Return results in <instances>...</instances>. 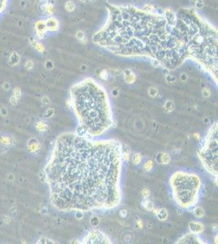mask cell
<instances>
[{"label": "cell", "instance_id": "1", "mask_svg": "<svg viewBox=\"0 0 218 244\" xmlns=\"http://www.w3.org/2000/svg\"><path fill=\"white\" fill-rule=\"evenodd\" d=\"M120 150L116 139L93 141L76 132L59 135L45 167L54 207L61 212L118 207L122 199Z\"/></svg>", "mask_w": 218, "mask_h": 244}, {"label": "cell", "instance_id": "2", "mask_svg": "<svg viewBox=\"0 0 218 244\" xmlns=\"http://www.w3.org/2000/svg\"><path fill=\"white\" fill-rule=\"evenodd\" d=\"M107 11L106 23L92 36L96 45L121 57L156 59L168 70L189 59L178 26L163 12L114 4H107Z\"/></svg>", "mask_w": 218, "mask_h": 244}, {"label": "cell", "instance_id": "3", "mask_svg": "<svg viewBox=\"0 0 218 244\" xmlns=\"http://www.w3.org/2000/svg\"><path fill=\"white\" fill-rule=\"evenodd\" d=\"M70 103L80 127L91 138L101 136L113 124V115L107 90L91 77L73 85Z\"/></svg>", "mask_w": 218, "mask_h": 244}, {"label": "cell", "instance_id": "4", "mask_svg": "<svg viewBox=\"0 0 218 244\" xmlns=\"http://www.w3.org/2000/svg\"><path fill=\"white\" fill-rule=\"evenodd\" d=\"M177 17L189 59L210 73L217 85V29L194 8L181 9Z\"/></svg>", "mask_w": 218, "mask_h": 244}, {"label": "cell", "instance_id": "5", "mask_svg": "<svg viewBox=\"0 0 218 244\" xmlns=\"http://www.w3.org/2000/svg\"><path fill=\"white\" fill-rule=\"evenodd\" d=\"M173 197L177 204L183 209L194 207L199 200L202 182L197 174L177 171L169 179Z\"/></svg>", "mask_w": 218, "mask_h": 244}, {"label": "cell", "instance_id": "6", "mask_svg": "<svg viewBox=\"0 0 218 244\" xmlns=\"http://www.w3.org/2000/svg\"><path fill=\"white\" fill-rule=\"evenodd\" d=\"M203 166L214 177L218 175V124L214 123L206 134L203 144L198 151Z\"/></svg>", "mask_w": 218, "mask_h": 244}, {"label": "cell", "instance_id": "7", "mask_svg": "<svg viewBox=\"0 0 218 244\" xmlns=\"http://www.w3.org/2000/svg\"><path fill=\"white\" fill-rule=\"evenodd\" d=\"M82 243H111V242L106 234L94 229L85 237Z\"/></svg>", "mask_w": 218, "mask_h": 244}, {"label": "cell", "instance_id": "8", "mask_svg": "<svg viewBox=\"0 0 218 244\" xmlns=\"http://www.w3.org/2000/svg\"><path fill=\"white\" fill-rule=\"evenodd\" d=\"M34 30H35V37L37 40L43 39L46 33L48 32L47 27L46 25L45 20H37L34 23Z\"/></svg>", "mask_w": 218, "mask_h": 244}, {"label": "cell", "instance_id": "9", "mask_svg": "<svg viewBox=\"0 0 218 244\" xmlns=\"http://www.w3.org/2000/svg\"><path fill=\"white\" fill-rule=\"evenodd\" d=\"M176 243H203L202 239L198 236V234L190 233L181 237Z\"/></svg>", "mask_w": 218, "mask_h": 244}, {"label": "cell", "instance_id": "10", "mask_svg": "<svg viewBox=\"0 0 218 244\" xmlns=\"http://www.w3.org/2000/svg\"><path fill=\"white\" fill-rule=\"evenodd\" d=\"M46 25L47 27V30L48 32H51V33H56L59 31L60 29V21L58 20L56 17H48L45 20Z\"/></svg>", "mask_w": 218, "mask_h": 244}, {"label": "cell", "instance_id": "11", "mask_svg": "<svg viewBox=\"0 0 218 244\" xmlns=\"http://www.w3.org/2000/svg\"><path fill=\"white\" fill-rule=\"evenodd\" d=\"M163 15L165 16L166 20L168 21V22L170 25H176L177 21V13L175 12L173 9L170 8H166L163 11Z\"/></svg>", "mask_w": 218, "mask_h": 244}, {"label": "cell", "instance_id": "12", "mask_svg": "<svg viewBox=\"0 0 218 244\" xmlns=\"http://www.w3.org/2000/svg\"><path fill=\"white\" fill-rule=\"evenodd\" d=\"M190 233H193L195 234H200L205 229V226L203 224L199 221H190L188 225Z\"/></svg>", "mask_w": 218, "mask_h": 244}, {"label": "cell", "instance_id": "13", "mask_svg": "<svg viewBox=\"0 0 218 244\" xmlns=\"http://www.w3.org/2000/svg\"><path fill=\"white\" fill-rule=\"evenodd\" d=\"M124 77H125V83H127L129 85H131L135 82L137 80V77L134 74V73L129 69V68H125L124 70Z\"/></svg>", "mask_w": 218, "mask_h": 244}, {"label": "cell", "instance_id": "14", "mask_svg": "<svg viewBox=\"0 0 218 244\" xmlns=\"http://www.w3.org/2000/svg\"><path fill=\"white\" fill-rule=\"evenodd\" d=\"M120 153H121V158L124 161L129 162L131 159V151L129 147L125 143H121V150H120Z\"/></svg>", "mask_w": 218, "mask_h": 244}, {"label": "cell", "instance_id": "15", "mask_svg": "<svg viewBox=\"0 0 218 244\" xmlns=\"http://www.w3.org/2000/svg\"><path fill=\"white\" fill-rule=\"evenodd\" d=\"M42 9L46 15H47L48 17H51L53 16L54 12H55V6H54L51 3H50L49 1L46 0L44 1V3L42 4Z\"/></svg>", "mask_w": 218, "mask_h": 244}, {"label": "cell", "instance_id": "16", "mask_svg": "<svg viewBox=\"0 0 218 244\" xmlns=\"http://www.w3.org/2000/svg\"><path fill=\"white\" fill-rule=\"evenodd\" d=\"M31 43H32V45L33 46V47L35 48V50H37V51H38V52L43 53L46 50L45 46L43 45L39 40L36 39V38L32 39V40H31Z\"/></svg>", "mask_w": 218, "mask_h": 244}, {"label": "cell", "instance_id": "17", "mask_svg": "<svg viewBox=\"0 0 218 244\" xmlns=\"http://www.w3.org/2000/svg\"><path fill=\"white\" fill-rule=\"evenodd\" d=\"M75 37H76V38H77L82 44H83V45H86L87 42H88L87 37H86V34H85L84 31H82V30H78V31L76 33Z\"/></svg>", "mask_w": 218, "mask_h": 244}, {"label": "cell", "instance_id": "18", "mask_svg": "<svg viewBox=\"0 0 218 244\" xmlns=\"http://www.w3.org/2000/svg\"><path fill=\"white\" fill-rule=\"evenodd\" d=\"M156 216L157 218L160 220L164 221V220H167V218H168V216H169V212H168V211H167L165 208H161V209H159Z\"/></svg>", "mask_w": 218, "mask_h": 244}, {"label": "cell", "instance_id": "19", "mask_svg": "<svg viewBox=\"0 0 218 244\" xmlns=\"http://www.w3.org/2000/svg\"><path fill=\"white\" fill-rule=\"evenodd\" d=\"M164 108H165V111L166 112H173L175 108V104L173 102V100H167L165 102V105H164Z\"/></svg>", "mask_w": 218, "mask_h": 244}, {"label": "cell", "instance_id": "20", "mask_svg": "<svg viewBox=\"0 0 218 244\" xmlns=\"http://www.w3.org/2000/svg\"><path fill=\"white\" fill-rule=\"evenodd\" d=\"M9 61L10 63L12 64V65H16L18 63L20 62V55L19 54L16 52V51H13L12 55H10V59H9Z\"/></svg>", "mask_w": 218, "mask_h": 244}, {"label": "cell", "instance_id": "21", "mask_svg": "<svg viewBox=\"0 0 218 244\" xmlns=\"http://www.w3.org/2000/svg\"><path fill=\"white\" fill-rule=\"evenodd\" d=\"M142 205H143V207L146 210H147V211L152 212L153 208H154V204H153L151 200H149L148 199H144L143 201L142 202Z\"/></svg>", "mask_w": 218, "mask_h": 244}, {"label": "cell", "instance_id": "22", "mask_svg": "<svg viewBox=\"0 0 218 244\" xmlns=\"http://www.w3.org/2000/svg\"><path fill=\"white\" fill-rule=\"evenodd\" d=\"M64 8H65V10L67 12H73L75 9H76V4H75V3L73 1L69 0V1L66 2L65 4H64Z\"/></svg>", "mask_w": 218, "mask_h": 244}, {"label": "cell", "instance_id": "23", "mask_svg": "<svg viewBox=\"0 0 218 244\" xmlns=\"http://www.w3.org/2000/svg\"><path fill=\"white\" fill-rule=\"evenodd\" d=\"M143 160V156L138 152H136L134 154V156H132V163L134 165H138L141 164V162Z\"/></svg>", "mask_w": 218, "mask_h": 244}, {"label": "cell", "instance_id": "24", "mask_svg": "<svg viewBox=\"0 0 218 244\" xmlns=\"http://www.w3.org/2000/svg\"><path fill=\"white\" fill-rule=\"evenodd\" d=\"M170 156L168 153H161L160 156V163L162 165H168L170 162Z\"/></svg>", "mask_w": 218, "mask_h": 244}, {"label": "cell", "instance_id": "25", "mask_svg": "<svg viewBox=\"0 0 218 244\" xmlns=\"http://www.w3.org/2000/svg\"><path fill=\"white\" fill-rule=\"evenodd\" d=\"M194 214L197 218H202L205 215V212L201 207H196L194 210Z\"/></svg>", "mask_w": 218, "mask_h": 244}, {"label": "cell", "instance_id": "26", "mask_svg": "<svg viewBox=\"0 0 218 244\" xmlns=\"http://www.w3.org/2000/svg\"><path fill=\"white\" fill-rule=\"evenodd\" d=\"M143 9L145 12H156V7L153 4H152V3H146V4H144Z\"/></svg>", "mask_w": 218, "mask_h": 244}, {"label": "cell", "instance_id": "27", "mask_svg": "<svg viewBox=\"0 0 218 244\" xmlns=\"http://www.w3.org/2000/svg\"><path fill=\"white\" fill-rule=\"evenodd\" d=\"M158 94H159V91H158V89H157L156 87L152 86L148 89V95L150 97H152V98H156L157 95H158Z\"/></svg>", "mask_w": 218, "mask_h": 244}, {"label": "cell", "instance_id": "28", "mask_svg": "<svg viewBox=\"0 0 218 244\" xmlns=\"http://www.w3.org/2000/svg\"><path fill=\"white\" fill-rule=\"evenodd\" d=\"M153 167H154V161H153L152 160H147V161L145 163V165H144L143 166L144 170L147 171V172L152 171Z\"/></svg>", "mask_w": 218, "mask_h": 244}, {"label": "cell", "instance_id": "29", "mask_svg": "<svg viewBox=\"0 0 218 244\" xmlns=\"http://www.w3.org/2000/svg\"><path fill=\"white\" fill-rule=\"evenodd\" d=\"M8 4V0H0V16L3 13Z\"/></svg>", "mask_w": 218, "mask_h": 244}, {"label": "cell", "instance_id": "30", "mask_svg": "<svg viewBox=\"0 0 218 244\" xmlns=\"http://www.w3.org/2000/svg\"><path fill=\"white\" fill-rule=\"evenodd\" d=\"M165 80H166V82L169 83V84H170V85H173V84H175V83L177 82V78H176L174 76H173V75L171 74L166 75Z\"/></svg>", "mask_w": 218, "mask_h": 244}, {"label": "cell", "instance_id": "31", "mask_svg": "<svg viewBox=\"0 0 218 244\" xmlns=\"http://www.w3.org/2000/svg\"><path fill=\"white\" fill-rule=\"evenodd\" d=\"M99 77L103 80H107L109 77V72L106 69H103L101 70V72H99Z\"/></svg>", "mask_w": 218, "mask_h": 244}, {"label": "cell", "instance_id": "32", "mask_svg": "<svg viewBox=\"0 0 218 244\" xmlns=\"http://www.w3.org/2000/svg\"><path fill=\"white\" fill-rule=\"evenodd\" d=\"M91 225L93 226V227H96V226H98L99 224V218L98 217V216H92L91 218Z\"/></svg>", "mask_w": 218, "mask_h": 244}, {"label": "cell", "instance_id": "33", "mask_svg": "<svg viewBox=\"0 0 218 244\" xmlns=\"http://www.w3.org/2000/svg\"><path fill=\"white\" fill-rule=\"evenodd\" d=\"M141 194L143 195V199H148L150 197V190H149L147 187H145L143 188L142 191H141Z\"/></svg>", "mask_w": 218, "mask_h": 244}, {"label": "cell", "instance_id": "34", "mask_svg": "<svg viewBox=\"0 0 218 244\" xmlns=\"http://www.w3.org/2000/svg\"><path fill=\"white\" fill-rule=\"evenodd\" d=\"M202 95H203L204 98H209L210 95H211V91H210V90L208 87H204V88L202 90Z\"/></svg>", "mask_w": 218, "mask_h": 244}, {"label": "cell", "instance_id": "35", "mask_svg": "<svg viewBox=\"0 0 218 244\" xmlns=\"http://www.w3.org/2000/svg\"><path fill=\"white\" fill-rule=\"evenodd\" d=\"M150 61H151V64H152V65L153 67H155V68H159V67H162V66H161V62H160L159 60L156 59H150Z\"/></svg>", "mask_w": 218, "mask_h": 244}, {"label": "cell", "instance_id": "36", "mask_svg": "<svg viewBox=\"0 0 218 244\" xmlns=\"http://www.w3.org/2000/svg\"><path fill=\"white\" fill-rule=\"evenodd\" d=\"M203 6H204V2H203V0H198L197 2L194 3V7H195V8L197 9L203 8Z\"/></svg>", "mask_w": 218, "mask_h": 244}, {"label": "cell", "instance_id": "37", "mask_svg": "<svg viewBox=\"0 0 218 244\" xmlns=\"http://www.w3.org/2000/svg\"><path fill=\"white\" fill-rule=\"evenodd\" d=\"M45 67L46 69L51 70V69H52L54 68V63L51 60H46L45 63Z\"/></svg>", "mask_w": 218, "mask_h": 244}, {"label": "cell", "instance_id": "38", "mask_svg": "<svg viewBox=\"0 0 218 244\" xmlns=\"http://www.w3.org/2000/svg\"><path fill=\"white\" fill-rule=\"evenodd\" d=\"M75 217L78 220H82L84 217V212L75 211Z\"/></svg>", "mask_w": 218, "mask_h": 244}, {"label": "cell", "instance_id": "39", "mask_svg": "<svg viewBox=\"0 0 218 244\" xmlns=\"http://www.w3.org/2000/svg\"><path fill=\"white\" fill-rule=\"evenodd\" d=\"M180 80H181V82H187V80H188V78H189V77H188V75H187V73H181V75H180Z\"/></svg>", "mask_w": 218, "mask_h": 244}, {"label": "cell", "instance_id": "40", "mask_svg": "<svg viewBox=\"0 0 218 244\" xmlns=\"http://www.w3.org/2000/svg\"><path fill=\"white\" fill-rule=\"evenodd\" d=\"M25 68H26V69H28V70H31V69H33V63L32 60H28V61H26V63H25Z\"/></svg>", "mask_w": 218, "mask_h": 244}, {"label": "cell", "instance_id": "41", "mask_svg": "<svg viewBox=\"0 0 218 244\" xmlns=\"http://www.w3.org/2000/svg\"><path fill=\"white\" fill-rule=\"evenodd\" d=\"M112 95H113L114 97H117V96L119 95V89H118L117 87H114V88L112 89Z\"/></svg>", "mask_w": 218, "mask_h": 244}, {"label": "cell", "instance_id": "42", "mask_svg": "<svg viewBox=\"0 0 218 244\" xmlns=\"http://www.w3.org/2000/svg\"><path fill=\"white\" fill-rule=\"evenodd\" d=\"M137 226H138V228L139 229H142L143 228V221L141 219L137 220Z\"/></svg>", "mask_w": 218, "mask_h": 244}, {"label": "cell", "instance_id": "43", "mask_svg": "<svg viewBox=\"0 0 218 244\" xmlns=\"http://www.w3.org/2000/svg\"><path fill=\"white\" fill-rule=\"evenodd\" d=\"M120 216H121V217H126L127 216V211L125 210V209H121V210H120Z\"/></svg>", "mask_w": 218, "mask_h": 244}, {"label": "cell", "instance_id": "44", "mask_svg": "<svg viewBox=\"0 0 218 244\" xmlns=\"http://www.w3.org/2000/svg\"><path fill=\"white\" fill-rule=\"evenodd\" d=\"M39 129L41 131H45V129H46V125L44 123H39Z\"/></svg>", "mask_w": 218, "mask_h": 244}, {"label": "cell", "instance_id": "45", "mask_svg": "<svg viewBox=\"0 0 218 244\" xmlns=\"http://www.w3.org/2000/svg\"><path fill=\"white\" fill-rule=\"evenodd\" d=\"M158 211H159V209H158V208H156V207H154V208H153L152 209V212H153V214H154V215L155 216H156L157 215V213H158Z\"/></svg>", "mask_w": 218, "mask_h": 244}, {"label": "cell", "instance_id": "46", "mask_svg": "<svg viewBox=\"0 0 218 244\" xmlns=\"http://www.w3.org/2000/svg\"><path fill=\"white\" fill-rule=\"evenodd\" d=\"M194 138H195V139H198V140H199V139H200V135H199V133H194Z\"/></svg>", "mask_w": 218, "mask_h": 244}, {"label": "cell", "instance_id": "47", "mask_svg": "<svg viewBox=\"0 0 218 244\" xmlns=\"http://www.w3.org/2000/svg\"><path fill=\"white\" fill-rule=\"evenodd\" d=\"M42 100H45V102H43L44 104H48L50 101H49V99L47 98V97H44L43 99H42Z\"/></svg>", "mask_w": 218, "mask_h": 244}, {"label": "cell", "instance_id": "48", "mask_svg": "<svg viewBox=\"0 0 218 244\" xmlns=\"http://www.w3.org/2000/svg\"><path fill=\"white\" fill-rule=\"evenodd\" d=\"M190 1H191V2H192V3H193L194 4V3H196V2H197L198 0H190Z\"/></svg>", "mask_w": 218, "mask_h": 244}, {"label": "cell", "instance_id": "49", "mask_svg": "<svg viewBox=\"0 0 218 244\" xmlns=\"http://www.w3.org/2000/svg\"><path fill=\"white\" fill-rule=\"evenodd\" d=\"M95 1H96V0H88V2H90V3H94Z\"/></svg>", "mask_w": 218, "mask_h": 244}, {"label": "cell", "instance_id": "50", "mask_svg": "<svg viewBox=\"0 0 218 244\" xmlns=\"http://www.w3.org/2000/svg\"><path fill=\"white\" fill-rule=\"evenodd\" d=\"M81 2H82V3H86V2H87L88 0H80Z\"/></svg>", "mask_w": 218, "mask_h": 244}]
</instances>
